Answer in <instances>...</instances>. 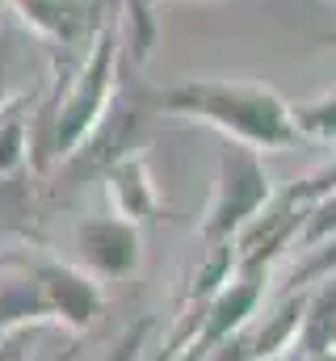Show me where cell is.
Returning <instances> with one entry per match:
<instances>
[{
	"mask_svg": "<svg viewBox=\"0 0 336 361\" xmlns=\"http://www.w3.org/2000/svg\"><path fill=\"white\" fill-rule=\"evenodd\" d=\"M332 240H336V185H328V189H320V193L311 197L307 219H303L294 244H303V248L316 252L320 244H332Z\"/></svg>",
	"mask_w": 336,
	"mask_h": 361,
	"instance_id": "8fae6325",
	"label": "cell"
},
{
	"mask_svg": "<svg viewBox=\"0 0 336 361\" xmlns=\"http://www.w3.org/2000/svg\"><path fill=\"white\" fill-rule=\"evenodd\" d=\"M76 252L88 277L97 281H122L139 269L143 240L139 227L122 214H92L76 223Z\"/></svg>",
	"mask_w": 336,
	"mask_h": 361,
	"instance_id": "5b68a950",
	"label": "cell"
},
{
	"mask_svg": "<svg viewBox=\"0 0 336 361\" xmlns=\"http://www.w3.org/2000/svg\"><path fill=\"white\" fill-rule=\"evenodd\" d=\"M320 42H324V47H336V34H324V38H320Z\"/></svg>",
	"mask_w": 336,
	"mask_h": 361,
	"instance_id": "2e32d148",
	"label": "cell"
},
{
	"mask_svg": "<svg viewBox=\"0 0 336 361\" xmlns=\"http://www.w3.org/2000/svg\"><path fill=\"white\" fill-rule=\"evenodd\" d=\"M202 361H256V349H252V332H248V324L236 332V336H227L223 345H215L210 353Z\"/></svg>",
	"mask_w": 336,
	"mask_h": 361,
	"instance_id": "4fadbf2b",
	"label": "cell"
},
{
	"mask_svg": "<svg viewBox=\"0 0 336 361\" xmlns=\"http://www.w3.org/2000/svg\"><path fill=\"white\" fill-rule=\"evenodd\" d=\"M126 4V17H131V47H135V59H148L152 55V42H156V21H152V8L160 0H122Z\"/></svg>",
	"mask_w": 336,
	"mask_h": 361,
	"instance_id": "7c38bea8",
	"label": "cell"
},
{
	"mask_svg": "<svg viewBox=\"0 0 336 361\" xmlns=\"http://www.w3.org/2000/svg\"><path fill=\"white\" fill-rule=\"evenodd\" d=\"M303 311H307V290L282 298L265 319H252V349H256V361H277L286 357L299 341V328H303Z\"/></svg>",
	"mask_w": 336,
	"mask_h": 361,
	"instance_id": "ba28073f",
	"label": "cell"
},
{
	"mask_svg": "<svg viewBox=\"0 0 336 361\" xmlns=\"http://www.w3.org/2000/svg\"><path fill=\"white\" fill-rule=\"evenodd\" d=\"M156 105L160 114L202 122L227 143H244L252 152H282L299 143L290 101L256 80H185L160 92Z\"/></svg>",
	"mask_w": 336,
	"mask_h": 361,
	"instance_id": "6da1fadb",
	"label": "cell"
},
{
	"mask_svg": "<svg viewBox=\"0 0 336 361\" xmlns=\"http://www.w3.org/2000/svg\"><path fill=\"white\" fill-rule=\"evenodd\" d=\"M290 118H294L299 139L332 143V147H336V89L324 92V97H311V101L290 105Z\"/></svg>",
	"mask_w": 336,
	"mask_h": 361,
	"instance_id": "30bf717a",
	"label": "cell"
},
{
	"mask_svg": "<svg viewBox=\"0 0 336 361\" xmlns=\"http://www.w3.org/2000/svg\"><path fill=\"white\" fill-rule=\"evenodd\" d=\"M105 193H109V206L114 214L131 219L135 227L156 219L160 214V193H156V180L143 156H122L105 169Z\"/></svg>",
	"mask_w": 336,
	"mask_h": 361,
	"instance_id": "52a82bcc",
	"label": "cell"
},
{
	"mask_svg": "<svg viewBox=\"0 0 336 361\" xmlns=\"http://www.w3.org/2000/svg\"><path fill=\"white\" fill-rule=\"evenodd\" d=\"M277 361H282V357H277Z\"/></svg>",
	"mask_w": 336,
	"mask_h": 361,
	"instance_id": "e0dca14e",
	"label": "cell"
},
{
	"mask_svg": "<svg viewBox=\"0 0 336 361\" xmlns=\"http://www.w3.org/2000/svg\"><path fill=\"white\" fill-rule=\"evenodd\" d=\"M260 302H265V273L236 269L227 277V286L202 307V319H198V328H193L185 353L176 361H202L215 345H223V341L236 336L244 324H252L256 311H260Z\"/></svg>",
	"mask_w": 336,
	"mask_h": 361,
	"instance_id": "277c9868",
	"label": "cell"
},
{
	"mask_svg": "<svg viewBox=\"0 0 336 361\" xmlns=\"http://www.w3.org/2000/svg\"><path fill=\"white\" fill-rule=\"evenodd\" d=\"M25 97H13L0 109V177H13L30 160V114Z\"/></svg>",
	"mask_w": 336,
	"mask_h": 361,
	"instance_id": "9c48e42d",
	"label": "cell"
},
{
	"mask_svg": "<svg viewBox=\"0 0 336 361\" xmlns=\"http://www.w3.org/2000/svg\"><path fill=\"white\" fill-rule=\"evenodd\" d=\"M118 17H105V25L97 30V38L88 42L84 51V63L76 68L68 92L47 109L51 114V130L42 139V152H38V169L47 160H72L84 143L92 139V130L101 126V118L109 114L114 105V92H118Z\"/></svg>",
	"mask_w": 336,
	"mask_h": 361,
	"instance_id": "7a4b0ae2",
	"label": "cell"
},
{
	"mask_svg": "<svg viewBox=\"0 0 336 361\" xmlns=\"http://www.w3.org/2000/svg\"><path fill=\"white\" fill-rule=\"evenodd\" d=\"M13 63H17V47H13V38L0 30V109L13 101Z\"/></svg>",
	"mask_w": 336,
	"mask_h": 361,
	"instance_id": "5bb4252c",
	"label": "cell"
},
{
	"mask_svg": "<svg viewBox=\"0 0 336 361\" xmlns=\"http://www.w3.org/2000/svg\"><path fill=\"white\" fill-rule=\"evenodd\" d=\"M303 361H336V345L332 349H320V353H303Z\"/></svg>",
	"mask_w": 336,
	"mask_h": 361,
	"instance_id": "9a60e30c",
	"label": "cell"
},
{
	"mask_svg": "<svg viewBox=\"0 0 336 361\" xmlns=\"http://www.w3.org/2000/svg\"><path fill=\"white\" fill-rule=\"evenodd\" d=\"M38 277V290H42V307H47V319L55 324H68L72 332H84L92 324V315L101 311V281L88 277L84 269L72 265H42L34 269Z\"/></svg>",
	"mask_w": 336,
	"mask_h": 361,
	"instance_id": "8992f818",
	"label": "cell"
},
{
	"mask_svg": "<svg viewBox=\"0 0 336 361\" xmlns=\"http://www.w3.org/2000/svg\"><path fill=\"white\" fill-rule=\"evenodd\" d=\"M269 202H273V177H269L260 152H252L244 143H223L215 193H210V206L198 223V240L202 244L236 240Z\"/></svg>",
	"mask_w": 336,
	"mask_h": 361,
	"instance_id": "3957f363",
	"label": "cell"
}]
</instances>
